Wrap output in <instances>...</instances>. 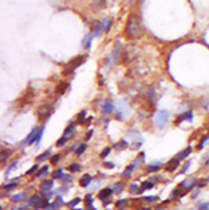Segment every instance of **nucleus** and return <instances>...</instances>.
<instances>
[{"instance_id":"f257e3e1","label":"nucleus","mask_w":209,"mask_h":210,"mask_svg":"<svg viewBox=\"0 0 209 210\" xmlns=\"http://www.w3.org/2000/svg\"><path fill=\"white\" fill-rule=\"evenodd\" d=\"M144 33V27H142L141 20L138 18L137 15L131 14L128 17L127 21V27H126V36L130 39H137Z\"/></svg>"},{"instance_id":"f03ea898","label":"nucleus","mask_w":209,"mask_h":210,"mask_svg":"<svg viewBox=\"0 0 209 210\" xmlns=\"http://www.w3.org/2000/svg\"><path fill=\"white\" fill-rule=\"evenodd\" d=\"M170 121V113L167 110H159L155 116V124L158 128H164Z\"/></svg>"},{"instance_id":"7ed1b4c3","label":"nucleus","mask_w":209,"mask_h":210,"mask_svg":"<svg viewBox=\"0 0 209 210\" xmlns=\"http://www.w3.org/2000/svg\"><path fill=\"white\" fill-rule=\"evenodd\" d=\"M85 59H86L85 56H78V57H75L74 60H71V61H70V63L67 64V67L64 68V74L67 75L68 73L74 71V70L77 68V67H80V65H81V64L84 63V61H85Z\"/></svg>"},{"instance_id":"20e7f679","label":"nucleus","mask_w":209,"mask_h":210,"mask_svg":"<svg viewBox=\"0 0 209 210\" xmlns=\"http://www.w3.org/2000/svg\"><path fill=\"white\" fill-rule=\"evenodd\" d=\"M110 27H112V20H110L109 17H104V18L102 20V23H100L99 25L96 27V31L94 32V35H95V36H99L100 32H102V31L107 32L110 29Z\"/></svg>"},{"instance_id":"39448f33","label":"nucleus","mask_w":209,"mask_h":210,"mask_svg":"<svg viewBox=\"0 0 209 210\" xmlns=\"http://www.w3.org/2000/svg\"><path fill=\"white\" fill-rule=\"evenodd\" d=\"M120 54H121V43L117 42L116 45H114V49L112 52V56H110V64H116L120 59Z\"/></svg>"},{"instance_id":"423d86ee","label":"nucleus","mask_w":209,"mask_h":210,"mask_svg":"<svg viewBox=\"0 0 209 210\" xmlns=\"http://www.w3.org/2000/svg\"><path fill=\"white\" fill-rule=\"evenodd\" d=\"M52 107L53 106L52 105H43L39 107V110H38V116H39V118H46V117H49L50 113H52Z\"/></svg>"},{"instance_id":"0eeeda50","label":"nucleus","mask_w":209,"mask_h":210,"mask_svg":"<svg viewBox=\"0 0 209 210\" xmlns=\"http://www.w3.org/2000/svg\"><path fill=\"white\" fill-rule=\"evenodd\" d=\"M29 205H32L35 209H39V207H43V206H45V202L42 201L41 196L34 195V196H31V199H29Z\"/></svg>"},{"instance_id":"6e6552de","label":"nucleus","mask_w":209,"mask_h":210,"mask_svg":"<svg viewBox=\"0 0 209 210\" xmlns=\"http://www.w3.org/2000/svg\"><path fill=\"white\" fill-rule=\"evenodd\" d=\"M114 106H113V100L112 99H106L103 102V105H102V111H103L104 114H110L112 111H113Z\"/></svg>"},{"instance_id":"1a4fd4ad","label":"nucleus","mask_w":209,"mask_h":210,"mask_svg":"<svg viewBox=\"0 0 209 210\" xmlns=\"http://www.w3.org/2000/svg\"><path fill=\"white\" fill-rule=\"evenodd\" d=\"M140 164H141V160L137 159L135 161H134V163H132V164L130 166V167H127V169L124 170L123 174H121V177H124V178H127V177H131V171H132L134 169H135L137 166H140Z\"/></svg>"},{"instance_id":"9d476101","label":"nucleus","mask_w":209,"mask_h":210,"mask_svg":"<svg viewBox=\"0 0 209 210\" xmlns=\"http://www.w3.org/2000/svg\"><path fill=\"white\" fill-rule=\"evenodd\" d=\"M106 4H107V1H106V0H92V7H94L96 11L104 9Z\"/></svg>"},{"instance_id":"9b49d317","label":"nucleus","mask_w":209,"mask_h":210,"mask_svg":"<svg viewBox=\"0 0 209 210\" xmlns=\"http://www.w3.org/2000/svg\"><path fill=\"white\" fill-rule=\"evenodd\" d=\"M195 184H197V179H186V181H183V182L180 184V187L184 188L186 191H190V189L194 187Z\"/></svg>"},{"instance_id":"f8f14e48","label":"nucleus","mask_w":209,"mask_h":210,"mask_svg":"<svg viewBox=\"0 0 209 210\" xmlns=\"http://www.w3.org/2000/svg\"><path fill=\"white\" fill-rule=\"evenodd\" d=\"M178 159H173V160H170L167 164H166V171H174V170L178 167Z\"/></svg>"},{"instance_id":"ddd939ff","label":"nucleus","mask_w":209,"mask_h":210,"mask_svg":"<svg viewBox=\"0 0 209 210\" xmlns=\"http://www.w3.org/2000/svg\"><path fill=\"white\" fill-rule=\"evenodd\" d=\"M112 189H109V188H104V189H102V191L98 193V198H99L100 201H104L106 198H109L110 195H112Z\"/></svg>"},{"instance_id":"4468645a","label":"nucleus","mask_w":209,"mask_h":210,"mask_svg":"<svg viewBox=\"0 0 209 210\" xmlns=\"http://www.w3.org/2000/svg\"><path fill=\"white\" fill-rule=\"evenodd\" d=\"M91 181H92V177L89 175V174H84L81 177V179H80V184H81V187H88L89 184H91Z\"/></svg>"},{"instance_id":"2eb2a0df","label":"nucleus","mask_w":209,"mask_h":210,"mask_svg":"<svg viewBox=\"0 0 209 210\" xmlns=\"http://www.w3.org/2000/svg\"><path fill=\"white\" fill-rule=\"evenodd\" d=\"M37 132H38V128L35 127L31 131V134L27 137V139H25V143H28V145H34V139H35V137H37Z\"/></svg>"},{"instance_id":"dca6fc26","label":"nucleus","mask_w":209,"mask_h":210,"mask_svg":"<svg viewBox=\"0 0 209 210\" xmlns=\"http://www.w3.org/2000/svg\"><path fill=\"white\" fill-rule=\"evenodd\" d=\"M53 187V181L52 179H48V181H43L41 185V192H46V191H50Z\"/></svg>"},{"instance_id":"f3484780","label":"nucleus","mask_w":209,"mask_h":210,"mask_svg":"<svg viewBox=\"0 0 209 210\" xmlns=\"http://www.w3.org/2000/svg\"><path fill=\"white\" fill-rule=\"evenodd\" d=\"M191 152H192V148H191V146H188V148H187V149H186V150H184V152H181V153L178 155V157H177V159H178V160L186 159V157H188V156L191 155Z\"/></svg>"},{"instance_id":"a211bd4d","label":"nucleus","mask_w":209,"mask_h":210,"mask_svg":"<svg viewBox=\"0 0 209 210\" xmlns=\"http://www.w3.org/2000/svg\"><path fill=\"white\" fill-rule=\"evenodd\" d=\"M162 161H155L153 164H149V167H148V171H158V170L162 167Z\"/></svg>"},{"instance_id":"6ab92c4d","label":"nucleus","mask_w":209,"mask_h":210,"mask_svg":"<svg viewBox=\"0 0 209 210\" xmlns=\"http://www.w3.org/2000/svg\"><path fill=\"white\" fill-rule=\"evenodd\" d=\"M91 39H92V35H86L85 38H84V41H82V46L85 47V49H89L91 47Z\"/></svg>"},{"instance_id":"aec40b11","label":"nucleus","mask_w":209,"mask_h":210,"mask_svg":"<svg viewBox=\"0 0 209 210\" xmlns=\"http://www.w3.org/2000/svg\"><path fill=\"white\" fill-rule=\"evenodd\" d=\"M126 148H128V143L126 141H120L118 143H114V149H117V150H123Z\"/></svg>"},{"instance_id":"412c9836","label":"nucleus","mask_w":209,"mask_h":210,"mask_svg":"<svg viewBox=\"0 0 209 210\" xmlns=\"http://www.w3.org/2000/svg\"><path fill=\"white\" fill-rule=\"evenodd\" d=\"M181 120H188V121H192V111H188V113H184V114H181L180 117H178L177 123H180Z\"/></svg>"},{"instance_id":"4be33fe9","label":"nucleus","mask_w":209,"mask_h":210,"mask_svg":"<svg viewBox=\"0 0 209 210\" xmlns=\"http://www.w3.org/2000/svg\"><path fill=\"white\" fill-rule=\"evenodd\" d=\"M74 135V127L73 125H70V127L66 128V132H64V137L67 138V139H70V138H73Z\"/></svg>"},{"instance_id":"5701e85b","label":"nucleus","mask_w":209,"mask_h":210,"mask_svg":"<svg viewBox=\"0 0 209 210\" xmlns=\"http://www.w3.org/2000/svg\"><path fill=\"white\" fill-rule=\"evenodd\" d=\"M85 117H86V111H85V110H82L81 113L77 116V123L78 124H84V121H85Z\"/></svg>"},{"instance_id":"b1692460","label":"nucleus","mask_w":209,"mask_h":210,"mask_svg":"<svg viewBox=\"0 0 209 210\" xmlns=\"http://www.w3.org/2000/svg\"><path fill=\"white\" fill-rule=\"evenodd\" d=\"M152 187H153V181H145L142 184V188H140V192L145 191V189H151Z\"/></svg>"},{"instance_id":"393cba45","label":"nucleus","mask_w":209,"mask_h":210,"mask_svg":"<svg viewBox=\"0 0 209 210\" xmlns=\"http://www.w3.org/2000/svg\"><path fill=\"white\" fill-rule=\"evenodd\" d=\"M17 182H18V179H14L13 182L7 184V185H3V188H4L6 191H11V189H14V188L17 187Z\"/></svg>"},{"instance_id":"a878e982","label":"nucleus","mask_w":209,"mask_h":210,"mask_svg":"<svg viewBox=\"0 0 209 210\" xmlns=\"http://www.w3.org/2000/svg\"><path fill=\"white\" fill-rule=\"evenodd\" d=\"M127 205H128V199H121V201H118L117 203H116V207H117V209H124Z\"/></svg>"},{"instance_id":"bb28decb","label":"nucleus","mask_w":209,"mask_h":210,"mask_svg":"<svg viewBox=\"0 0 209 210\" xmlns=\"http://www.w3.org/2000/svg\"><path fill=\"white\" fill-rule=\"evenodd\" d=\"M85 149H86V145H85V143H81V145H80V146L75 149V153H77V156H81L82 153L85 152Z\"/></svg>"},{"instance_id":"cd10ccee","label":"nucleus","mask_w":209,"mask_h":210,"mask_svg":"<svg viewBox=\"0 0 209 210\" xmlns=\"http://www.w3.org/2000/svg\"><path fill=\"white\" fill-rule=\"evenodd\" d=\"M80 202H81V199H80V198H75L74 201L68 202V203H67V206H68V207H70V209H74V207H75V206H77L78 203H80Z\"/></svg>"},{"instance_id":"c85d7f7f","label":"nucleus","mask_w":209,"mask_h":210,"mask_svg":"<svg viewBox=\"0 0 209 210\" xmlns=\"http://www.w3.org/2000/svg\"><path fill=\"white\" fill-rule=\"evenodd\" d=\"M123 184L121 182H118V184H114V188H113V192L114 193H120V192L123 191Z\"/></svg>"},{"instance_id":"c756f323","label":"nucleus","mask_w":209,"mask_h":210,"mask_svg":"<svg viewBox=\"0 0 209 210\" xmlns=\"http://www.w3.org/2000/svg\"><path fill=\"white\" fill-rule=\"evenodd\" d=\"M48 170H49V167H48V166H45V167H42L41 170H39V171H38L37 173V177L38 178H39V177H43V175H45L46 173H48Z\"/></svg>"},{"instance_id":"7c9ffc66","label":"nucleus","mask_w":209,"mask_h":210,"mask_svg":"<svg viewBox=\"0 0 209 210\" xmlns=\"http://www.w3.org/2000/svg\"><path fill=\"white\" fill-rule=\"evenodd\" d=\"M85 203L88 205V209H91V210L95 209V207L92 206V196H91V195H86V198H85Z\"/></svg>"},{"instance_id":"2f4dec72","label":"nucleus","mask_w":209,"mask_h":210,"mask_svg":"<svg viewBox=\"0 0 209 210\" xmlns=\"http://www.w3.org/2000/svg\"><path fill=\"white\" fill-rule=\"evenodd\" d=\"M43 129H45V127L41 128V131L37 134V137H35V139H34V143H39V141L42 139V135H43Z\"/></svg>"},{"instance_id":"473e14b6","label":"nucleus","mask_w":209,"mask_h":210,"mask_svg":"<svg viewBox=\"0 0 209 210\" xmlns=\"http://www.w3.org/2000/svg\"><path fill=\"white\" fill-rule=\"evenodd\" d=\"M68 170H70L71 173H75V171H80V170H81V166H80V164H75V163H74V164H71L70 167H68Z\"/></svg>"},{"instance_id":"72a5a7b5","label":"nucleus","mask_w":209,"mask_h":210,"mask_svg":"<svg viewBox=\"0 0 209 210\" xmlns=\"http://www.w3.org/2000/svg\"><path fill=\"white\" fill-rule=\"evenodd\" d=\"M68 86V84H60L59 86H57V93H64V91H66V88Z\"/></svg>"},{"instance_id":"f704fd0d","label":"nucleus","mask_w":209,"mask_h":210,"mask_svg":"<svg viewBox=\"0 0 209 210\" xmlns=\"http://www.w3.org/2000/svg\"><path fill=\"white\" fill-rule=\"evenodd\" d=\"M50 156H52V150H46L43 155H41L38 157V160H45V159H48V157H50Z\"/></svg>"},{"instance_id":"c9c22d12","label":"nucleus","mask_w":209,"mask_h":210,"mask_svg":"<svg viewBox=\"0 0 209 210\" xmlns=\"http://www.w3.org/2000/svg\"><path fill=\"white\" fill-rule=\"evenodd\" d=\"M66 142H67V138H66V137H63V138H61V139H59V141H57V143H56V146H57V148L64 146V145H66Z\"/></svg>"},{"instance_id":"e433bc0d","label":"nucleus","mask_w":209,"mask_h":210,"mask_svg":"<svg viewBox=\"0 0 209 210\" xmlns=\"http://www.w3.org/2000/svg\"><path fill=\"white\" fill-rule=\"evenodd\" d=\"M130 192H131V193H140L138 185H137V184H131V187H130Z\"/></svg>"},{"instance_id":"4c0bfd02","label":"nucleus","mask_w":209,"mask_h":210,"mask_svg":"<svg viewBox=\"0 0 209 210\" xmlns=\"http://www.w3.org/2000/svg\"><path fill=\"white\" fill-rule=\"evenodd\" d=\"M64 174H63V170H56L53 173V178H61Z\"/></svg>"},{"instance_id":"58836bf2","label":"nucleus","mask_w":209,"mask_h":210,"mask_svg":"<svg viewBox=\"0 0 209 210\" xmlns=\"http://www.w3.org/2000/svg\"><path fill=\"white\" fill-rule=\"evenodd\" d=\"M109 153H110V148H106V149H104V150L100 153V157H102V159H104L106 156H109Z\"/></svg>"},{"instance_id":"ea45409f","label":"nucleus","mask_w":209,"mask_h":210,"mask_svg":"<svg viewBox=\"0 0 209 210\" xmlns=\"http://www.w3.org/2000/svg\"><path fill=\"white\" fill-rule=\"evenodd\" d=\"M190 166H191V161H187V163H186V166H184V167H183V169H181V171H180V174H184V173H186L187 170L190 169Z\"/></svg>"},{"instance_id":"a19ab883","label":"nucleus","mask_w":209,"mask_h":210,"mask_svg":"<svg viewBox=\"0 0 209 210\" xmlns=\"http://www.w3.org/2000/svg\"><path fill=\"white\" fill-rule=\"evenodd\" d=\"M59 159H60V155L53 156V157H52V160H50V163H52V164H56V163L59 161Z\"/></svg>"},{"instance_id":"79ce46f5","label":"nucleus","mask_w":209,"mask_h":210,"mask_svg":"<svg viewBox=\"0 0 209 210\" xmlns=\"http://www.w3.org/2000/svg\"><path fill=\"white\" fill-rule=\"evenodd\" d=\"M38 167H39V166H38V164H35V166H32L31 169L28 170V173H27V174H34V173H35V171H37V170H38Z\"/></svg>"},{"instance_id":"37998d69","label":"nucleus","mask_w":209,"mask_h":210,"mask_svg":"<svg viewBox=\"0 0 209 210\" xmlns=\"http://www.w3.org/2000/svg\"><path fill=\"white\" fill-rule=\"evenodd\" d=\"M144 199H145L146 202H153V201H158L159 198H158V196H145Z\"/></svg>"},{"instance_id":"c03bdc74","label":"nucleus","mask_w":209,"mask_h":210,"mask_svg":"<svg viewBox=\"0 0 209 210\" xmlns=\"http://www.w3.org/2000/svg\"><path fill=\"white\" fill-rule=\"evenodd\" d=\"M21 199H23V195H14V196L11 198V201L13 202H20Z\"/></svg>"},{"instance_id":"a18cd8bd","label":"nucleus","mask_w":209,"mask_h":210,"mask_svg":"<svg viewBox=\"0 0 209 210\" xmlns=\"http://www.w3.org/2000/svg\"><path fill=\"white\" fill-rule=\"evenodd\" d=\"M61 181H66V182L71 181V175H70V174H66V175H63V177H61Z\"/></svg>"},{"instance_id":"49530a36","label":"nucleus","mask_w":209,"mask_h":210,"mask_svg":"<svg viewBox=\"0 0 209 210\" xmlns=\"http://www.w3.org/2000/svg\"><path fill=\"white\" fill-rule=\"evenodd\" d=\"M198 209L201 210H205V209H209V203H201L200 206H198Z\"/></svg>"},{"instance_id":"de8ad7c7","label":"nucleus","mask_w":209,"mask_h":210,"mask_svg":"<svg viewBox=\"0 0 209 210\" xmlns=\"http://www.w3.org/2000/svg\"><path fill=\"white\" fill-rule=\"evenodd\" d=\"M103 166H104V167H107V169H113V167H114V164H113V163H110V161H104Z\"/></svg>"},{"instance_id":"09e8293b","label":"nucleus","mask_w":209,"mask_h":210,"mask_svg":"<svg viewBox=\"0 0 209 210\" xmlns=\"http://www.w3.org/2000/svg\"><path fill=\"white\" fill-rule=\"evenodd\" d=\"M178 195H180V189H174V191L172 192V196L173 198H178Z\"/></svg>"},{"instance_id":"8fccbe9b","label":"nucleus","mask_w":209,"mask_h":210,"mask_svg":"<svg viewBox=\"0 0 209 210\" xmlns=\"http://www.w3.org/2000/svg\"><path fill=\"white\" fill-rule=\"evenodd\" d=\"M206 182H208L206 179H201V181H200V185H198V187H200V188L205 187V185H206Z\"/></svg>"},{"instance_id":"3c124183","label":"nucleus","mask_w":209,"mask_h":210,"mask_svg":"<svg viewBox=\"0 0 209 210\" xmlns=\"http://www.w3.org/2000/svg\"><path fill=\"white\" fill-rule=\"evenodd\" d=\"M208 139H209V137H205V138H204V139H202V142H201V145H200V148H202V146H204V145H205V142L208 141Z\"/></svg>"},{"instance_id":"603ef678","label":"nucleus","mask_w":209,"mask_h":210,"mask_svg":"<svg viewBox=\"0 0 209 210\" xmlns=\"http://www.w3.org/2000/svg\"><path fill=\"white\" fill-rule=\"evenodd\" d=\"M9 155H10V150H3V152H1V157H4V156L7 157Z\"/></svg>"},{"instance_id":"864d4df0","label":"nucleus","mask_w":209,"mask_h":210,"mask_svg":"<svg viewBox=\"0 0 209 210\" xmlns=\"http://www.w3.org/2000/svg\"><path fill=\"white\" fill-rule=\"evenodd\" d=\"M15 166H17V161H13V164H11V166H10V167H9V171H10V170H11V169H14Z\"/></svg>"},{"instance_id":"5fc2aeb1","label":"nucleus","mask_w":209,"mask_h":210,"mask_svg":"<svg viewBox=\"0 0 209 210\" xmlns=\"http://www.w3.org/2000/svg\"><path fill=\"white\" fill-rule=\"evenodd\" d=\"M91 137H92V131H89L88 135H86V139H91Z\"/></svg>"},{"instance_id":"6e6d98bb","label":"nucleus","mask_w":209,"mask_h":210,"mask_svg":"<svg viewBox=\"0 0 209 210\" xmlns=\"http://www.w3.org/2000/svg\"><path fill=\"white\" fill-rule=\"evenodd\" d=\"M92 123V117H88V120H86V124H91Z\"/></svg>"},{"instance_id":"4d7b16f0","label":"nucleus","mask_w":209,"mask_h":210,"mask_svg":"<svg viewBox=\"0 0 209 210\" xmlns=\"http://www.w3.org/2000/svg\"><path fill=\"white\" fill-rule=\"evenodd\" d=\"M128 3H130V4H131V3H132V0H128Z\"/></svg>"}]
</instances>
